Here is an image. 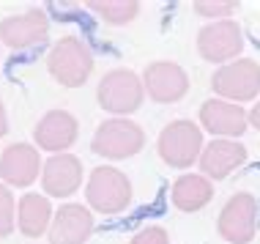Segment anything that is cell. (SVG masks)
Listing matches in <instances>:
<instances>
[{
  "instance_id": "5",
  "label": "cell",
  "mask_w": 260,
  "mask_h": 244,
  "mask_svg": "<svg viewBox=\"0 0 260 244\" xmlns=\"http://www.w3.org/2000/svg\"><path fill=\"white\" fill-rule=\"evenodd\" d=\"M85 200L90 211L121 214L132 203V181L112 165H99L85 178Z\"/></svg>"
},
{
  "instance_id": "8",
  "label": "cell",
  "mask_w": 260,
  "mask_h": 244,
  "mask_svg": "<svg viewBox=\"0 0 260 244\" xmlns=\"http://www.w3.org/2000/svg\"><path fill=\"white\" fill-rule=\"evenodd\" d=\"M216 233L228 244H249L257 236V198L236 192L228 198L216 217Z\"/></svg>"
},
{
  "instance_id": "22",
  "label": "cell",
  "mask_w": 260,
  "mask_h": 244,
  "mask_svg": "<svg viewBox=\"0 0 260 244\" xmlns=\"http://www.w3.org/2000/svg\"><path fill=\"white\" fill-rule=\"evenodd\" d=\"M129 244H170V236H167V231L159 225H145L132 236Z\"/></svg>"
},
{
  "instance_id": "1",
  "label": "cell",
  "mask_w": 260,
  "mask_h": 244,
  "mask_svg": "<svg viewBox=\"0 0 260 244\" xmlns=\"http://www.w3.org/2000/svg\"><path fill=\"white\" fill-rule=\"evenodd\" d=\"M96 66L93 50L77 36H63L47 52V72L63 88H82Z\"/></svg>"
},
{
  "instance_id": "18",
  "label": "cell",
  "mask_w": 260,
  "mask_h": 244,
  "mask_svg": "<svg viewBox=\"0 0 260 244\" xmlns=\"http://www.w3.org/2000/svg\"><path fill=\"white\" fill-rule=\"evenodd\" d=\"M170 198L178 211L194 214L211 203V198H214V181L206 178L203 173H184V176H178L173 181Z\"/></svg>"
},
{
  "instance_id": "12",
  "label": "cell",
  "mask_w": 260,
  "mask_h": 244,
  "mask_svg": "<svg viewBox=\"0 0 260 244\" xmlns=\"http://www.w3.org/2000/svg\"><path fill=\"white\" fill-rule=\"evenodd\" d=\"M44 170L41 154L30 143H11L0 151V181L11 190L33 187Z\"/></svg>"
},
{
  "instance_id": "24",
  "label": "cell",
  "mask_w": 260,
  "mask_h": 244,
  "mask_svg": "<svg viewBox=\"0 0 260 244\" xmlns=\"http://www.w3.org/2000/svg\"><path fill=\"white\" fill-rule=\"evenodd\" d=\"M249 127H255L260 132V102H255V107L249 110Z\"/></svg>"
},
{
  "instance_id": "20",
  "label": "cell",
  "mask_w": 260,
  "mask_h": 244,
  "mask_svg": "<svg viewBox=\"0 0 260 244\" xmlns=\"http://www.w3.org/2000/svg\"><path fill=\"white\" fill-rule=\"evenodd\" d=\"M14 228H17V200H14L11 187L0 181V239L11 236Z\"/></svg>"
},
{
  "instance_id": "4",
  "label": "cell",
  "mask_w": 260,
  "mask_h": 244,
  "mask_svg": "<svg viewBox=\"0 0 260 244\" xmlns=\"http://www.w3.org/2000/svg\"><path fill=\"white\" fill-rule=\"evenodd\" d=\"M145 148V132L132 118H107L90 137V151L107 162L132 159Z\"/></svg>"
},
{
  "instance_id": "16",
  "label": "cell",
  "mask_w": 260,
  "mask_h": 244,
  "mask_svg": "<svg viewBox=\"0 0 260 244\" xmlns=\"http://www.w3.org/2000/svg\"><path fill=\"white\" fill-rule=\"evenodd\" d=\"M247 145L238 143V140H224V137H214L211 143H206L200 154V173L211 181H224L228 176L233 173L247 162Z\"/></svg>"
},
{
  "instance_id": "6",
  "label": "cell",
  "mask_w": 260,
  "mask_h": 244,
  "mask_svg": "<svg viewBox=\"0 0 260 244\" xmlns=\"http://www.w3.org/2000/svg\"><path fill=\"white\" fill-rule=\"evenodd\" d=\"M211 90L224 102H252L260 94V64L252 58H238L233 64L219 66L211 74Z\"/></svg>"
},
{
  "instance_id": "19",
  "label": "cell",
  "mask_w": 260,
  "mask_h": 244,
  "mask_svg": "<svg viewBox=\"0 0 260 244\" xmlns=\"http://www.w3.org/2000/svg\"><path fill=\"white\" fill-rule=\"evenodd\" d=\"M85 6L99 19H104L107 25H115V27L135 22L137 14H140V3H137V0H88Z\"/></svg>"
},
{
  "instance_id": "3",
  "label": "cell",
  "mask_w": 260,
  "mask_h": 244,
  "mask_svg": "<svg viewBox=\"0 0 260 244\" xmlns=\"http://www.w3.org/2000/svg\"><path fill=\"white\" fill-rule=\"evenodd\" d=\"M203 148H206L203 129H200V124L189 121V118L170 121L156 137L159 159L167 167H178V170H186V167L198 165Z\"/></svg>"
},
{
  "instance_id": "9",
  "label": "cell",
  "mask_w": 260,
  "mask_h": 244,
  "mask_svg": "<svg viewBox=\"0 0 260 244\" xmlns=\"http://www.w3.org/2000/svg\"><path fill=\"white\" fill-rule=\"evenodd\" d=\"M244 50V33L236 19H219V22H208L198 33V52L203 60L216 66L233 64Z\"/></svg>"
},
{
  "instance_id": "13",
  "label": "cell",
  "mask_w": 260,
  "mask_h": 244,
  "mask_svg": "<svg viewBox=\"0 0 260 244\" xmlns=\"http://www.w3.org/2000/svg\"><path fill=\"white\" fill-rule=\"evenodd\" d=\"M80 137V121L69 110H50L33 127V145L50 154H69Z\"/></svg>"
},
{
  "instance_id": "2",
  "label": "cell",
  "mask_w": 260,
  "mask_h": 244,
  "mask_svg": "<svg viewBox=\"0 0 260 244\" xmlns=\"http://www.w3.org/2000/svg\"><path fill=\"white\" fill-rule=\"evenodd\" d=\"M96 102L112 118H129L145 102L143 77L132 69H110L96 85Z\"/></svg>"
},
{
  "instance_id": "17",
  "label": "cell",
  "mask_w": 260,
  "mask_h": 244,
  "mask_svg": "<svg viewBox=\"0 0 260 244\" xmlns=\"http://www.w3.org/2000/svg\"><path fill=\"white\" fill-rule=\"evenodd\" d=\"M52 217H55V208L47 195L25 192L17 200V231L27 236V239H41V236L50 233Z\"/></svg>"
},
{
  "instance_id": "15",
  "label": "cell",
  "mask_w": 260,
  "mask_h": 244,
  "mask_svg": "<svg viewBox=\"0 0 260 244\" xmlns=\"http://www.w3.org/2000/svg\"><path fill=\"white\" fill-rule=\"evenodd\" d=\"M93 211L82 203H63L52 217L50 233L47 239L50 244H85L93 236Z\"/></svg>"
},
{
  "instance_id": "23",
  "label": "cell",
  "mask_w": 260,
  "mask_h": 244,
  "mask_svg": "<svg viewBox=\"0 0 260 244\" xmlns=\"http://www.w3.org/2000/svg\"><path fill=\"white\" fill-rule=\"evenodd\" d=\"M9 135V113H6V104L0 99V137Z\"/></svg>"
},
{
  "instance_id": "14",
  "label": "cell",
  "mask_w": 260,
  "mask_h": 244,
  "mask_svg": "<svg viewBox=\"0 0 260 244\" xmlns=\"http://www.w3.org/2000/svg\"><path fill=\"white\" fill-rule=\"evenodd\" d=\"M82 178H85V170L74 154H52L50 159H44L41 190L47 198H72L82 187Z\"/></svg>"
},
{
  "instance_id": "7",
  "label": "cell",
  "mask_w": 260,
  "mask_h": 244,
  "mask_svg": "<svg viewBox=\"0 0 260 244\" xmlns=\"http://www.w3.org/2000/svg\"><path fill=\"white\" fill-rule=\"evenodd\" d=\"M47 41H50V19L41 9H27L0 19V44L14 52H33Z\"/></svg>"
},
{
  "instance_id": "11",
  "label": "cell",
  "mask_w": 260,
  "mask_h": 244,
  "mask_svg": "<svg viewBox=\"0 0 260 244\" xmlns=\"http://www.w3.org/2000/svg\"><path fill=\"white\" fill-rule=\"evenodd\" d=\"M145 96L156 104H175L189 94V74L173 60H153L143 69Z\"/></svg>"
},
{
  "instance_id": "10",
  "label": "cell",
  "mask_w": 260,
  "mask_h": 244,
  "mask_svg": "<svg viewBox=\"0 0 260 244\" xmlns=\"http://www.w3.org/2000/svg\"><path fill=\"white\" fill-rule=\"evenodd\" d=\"M198 124L211 137H224V140H238L249 129V113L236 102H224L211 96L200 104Z\"/></svg>"
},
{
  "instance_id": "21",
  "label": "cell",
  "mask_w": 260,
  "mask_h": 244,
  "mask_svg": "<svg viewBox=\"0 0 260 244\" xmlns=\"http://www.w3.org/2000/svg\"><path fill=\"white\" fill-rule=\"evenodd\" d=\"M194 11L211 22H219V19H230V14L238 11V0H194Z\"/></svg>"
}]
</instances>
